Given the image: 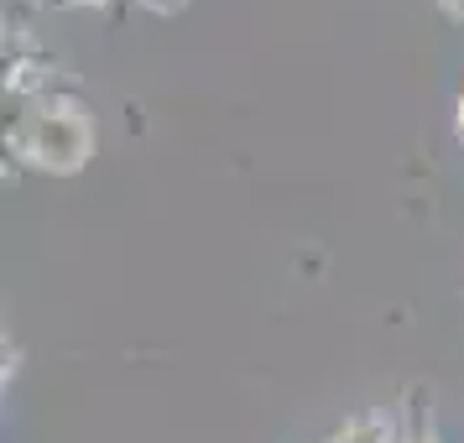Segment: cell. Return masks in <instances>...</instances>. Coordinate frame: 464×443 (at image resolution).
Returning a JSON list of instances; mask_svg holds the SVG:
<instances>
[{"instance_id":"obj_1","label":"cell","mask_w":464,"mask_h":443,"mask_svg":"<svg viewBox=\"0 0 464 443\" xmlns=\"http://www.w3.org/2000/svg\"><path fill=\"white\" fill-rule=\"evenodd\" d=\"M11 147L32 157L37 168H53V172H79L84 168L89 147H94V130H89V115L68 100H43L32 126L11 141Z\"/></svg>"},{"instance_id":"obj_2","label":"cell","mask_w":464,"mask_h":443,"mask_svg":"<svg viewBox=\"0 0 464 443\" xmlns=\"http://www.w3.org/2000/svg\"><path fill=\"white\" fill-rule=\"evenodd\" d=\"M443 11H449V16H464V0H439Z\"/></svg>"},{"instance_id":"obj_3","label":"cell","mask_w":464,"mask_h":443,"mask_svg":"<svg viewBox=\"0 0 464 443\" xmlns=\"http://www.w3.org/2000/svg\"><path fill=\"white\" fill-rule=\"evenodd\" d=\"M58 5H115V0H58Z\"/></svg>"},{"instance_id":"obj_4","label":"cell","mask_w":464,"mask_h":443,"mask_svg":"<svg viewBox=\"0 0 464 443\" xmlns=\"http://www.w3.org/2000/svg\"><path fill=\"white\" fill-rule=\"evenodd\" d=\"M459 136H464V94H459Z\"/></svg>"}]
</instances>
